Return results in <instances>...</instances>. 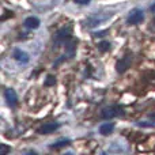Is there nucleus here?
Here are the masks:
<instances>
[{"label": "nucleus", "mask_w": 155, "mask_h": 155, "mask_svg": "<svg viewBox=\"0 0 155 155\" xmlns=\"http://www.w3.org/2000/svg\"><path fill=\"white\" fill-rule=\"evenodd\" d=\"M25 26L27 29H37L40 26V19L35 18V16H29V18L25 21Z\"/></svg>", "instance_id": "8"}, {"label": "nucleus", "mask_w": 155, "mask_h": 155, "mask_svg": "<svg viewBox=\"0 0 155 155\" xmlns=\"http://www.w3.org/2000/svg\"><path fill=\"white\" fill-rule=\"evenodd\" d=\"M91 0H75V3L78 4H82V5H86V4H90Z\"/></svg>", "instance_id": "15"}, {"label": "nucleus", "mask_w": 155, "mask_h": 155, "mask_svg": "<svg viewBox=\"0 0 155 155\" xmlns=\"http://www.w3.org/2000/svg\"><path fill=\"white\" fill-rule=\"evenodd\" d=\"M131 63H132V56L131 54H127V56H124L123 59H120L117 61V64H116V70H117V72L118 74L125 72V71L131 67Z\"/></svg>", "instance_id": "2"}, {"label": "nucleus", "mask_w": 155, "mask_h": 155, "mask_svg": "<svg viewBox=\"0 0 155 155\" xmlns=\"http://www.w3.org/2000/svg\"><path fill=\"white\" fill-rule=\"evenodd\" d=\"M150 10H151V12H154V14H155V3H154L153 5H151V8H150Z\"/></svg>", "instance_id": "16"}, {"label": "nucleus", "mask_w": 155, "mask_h": 155, "mask_svg": "<svg viewBox=\"0 0 155 155\" xmlns=\"http://www.w3.org/2000/svg\"><path fill=\"white\" fill-rule=\"evenodd\" d=\"M70 35H71V30L70 29H63V30H60V31L57 33L56 40L57 41H65V40L70 38Z\"/></svg>", "instance_id": "9"}, {"label": "nucleus", "mask_w": 155, "mask_h": 155, "mask_svg": "<svg viewBox=\"0 0 155 155\" xmlns=\"http://www.w3.org/2000/svg\"><path fill=\"white\" fill-rule=\"evenodd\" d=\"M113 129H114V125L112 123H105L99 127V134L104 135V136H107V135H110L113 132Z\"/></svg>", "instance_id": "7"}, {"label": "nucleus", "mask_w": 155, "mask_h": 155, "mask_svg": "<svg viewBox=\"0 0 155 155\" xmlns=\"http://www.w3.org/2000/svg\"><path fill=\"white\" fill-rule=\"evenodd\" d=\"M14 59H15L16 61L25 64V63L29 61V54H27L26 52L21 51V49H15V51H14Z\"/></svg>", "instance_id": "6"}, {"label": "nucleus", "mask_w": 155, "mask_h": 155, "mask_svg": "<svg viewBox=\"0 0 155 155\" xmlns=\"http://www.w3.org/2000/svg\"><path fill=\"white\" fill-rule=\"evenodd\" d=\"M123 114H124L123 107H120V106H110V107L104 109V112H102V117L106 118V120L116 117V116H123Z\"/></svg>", "instance_id": "3"}, {"label": "nucleus", "mask_w": 155, "mask_h": 155, "mask_svg": "<svg viewBox=\"0 0 155 155\" xmlns=\"http://www.w3.org/2000/svg\"><path fill=\"white\" fill-rule=\"evenodd\" d=\"M143 19H144V12H143L140 8H135V10H132L131 12H129L127 22H128L129 25H139L143 22Z\"/></svg>", "instance_id": "1"}, {"label": "nucleus", "mask_w": 155, "mask_h": 155, "mask_svg": "<svg viewBox=\"0 0 155 155\" xmlns=\"http://www.w3.org/2000/svg\"><path fill=\"white\" fill-rule=\"evenodd\" d=\"M70 140L68 139H65V140H60V142H57V143H53V144L51 146V148H60V147H65V146H68L70 144Z\"/></svg>", "instance_id": "10"}, {"label": "nucleus", "mask_w": 155, "mask_h": 155, "mask_svg": "<svg viewBox=\"0 0 155 155\" xmlns=\"http://www.w3.org/2000/svg\"><path fill=\"white\" fill-rule=\"evenodd\" d=\"M54 83H56V78H54V76L49 75L48 78H46V80H45V86H54Z\"/></svg>", "instance_id": "11"}, {"label": "nucleus", "mask_w": 155, "mask_h": 155, "mask_svg": "<svg viewBox=\"0 0 155 155\" xmlns=\"http://www.w3.org/2000/svg\"><path fill=\"white\" fill-rule=\"evenodd\" d=\"M10 147L8 146H5V144H0V155H5V154H8L10 153Z\"/></svg>", "instance_id": "13"}, {"label": "nucleus", "mask_w": 155, "mask_h": 155, "mask_svg": "<svg viewBox=\"0 0 155 155\" xmlns=\"http://www.w3.org/2000/svg\"><path fill=\"white\" fill-rule=\"evenodd\" d=\"M4 97H5V101L8 102V105H10V106H12V107L16 106V104H18V97H16V93L12 90V88L5 90Z\"/></svg>", "instance_id": "5"}, {"label": "nucleus", "mask_w": 155, "mask_h": 155, "mask_svg": "<svg viewBox=\"0 0 155 155\" xmlns=\"http://www.w3.org/2000/svg\"><path fill=\"white\" fill-rule=\"evenodd\" d=\"M75 45H76V41H72V42L68 45V52H70L71 56L74 54V49H75Z\"/></svg>", "instance_id": "14"}, {"label": "nucleus", "mask_w": 155, "mask_h": 155, "mask_svg": "<svg viewBox=\"0 0 155 155\" xmlns=\"http://www.w3.org/2000/svg\"><path fill=\"white\" fill-rule=\"evenodd\" d=\"M98 46H99V49H101L102 52H106V51H109V49H110V44H109V42H106V41L101 42Z\"/></svg>", "instance_id": "12"}, {"label": "nucleus", "mask_w": 155, "mask_h": 155, "mask_svg": "<svg viewBox=\"0 0 155 155\" xmlns=\"http://www.w3.org/2000/svg\"><path fill=\"white\" fill-rule=\"evenodd\" d=\"M57 128H59V124H57V123H46V124H44L40 129H38V134H41V135H51V134H53Z\"/></svg>", "instance_id": "4"}]
</instances>
